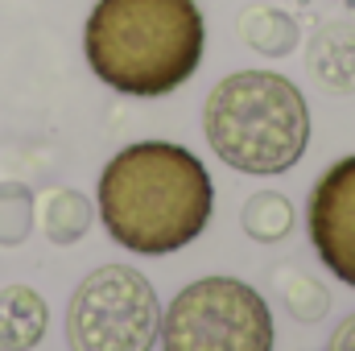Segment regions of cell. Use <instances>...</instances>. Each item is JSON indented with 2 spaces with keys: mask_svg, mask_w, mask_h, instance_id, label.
I'll use <instances>...</instances> for the list:
<instances>
[{
  "mask_svg": "<svg viewBox=\"0 0 355 351\" xmlns=\"http://www.w3.org/2000/svg\"><path fill=\"white\" fill-rule=\"evenodd\" d=\"M327 351H355V314H347V318L335 327V335H331Z\"/></svg>",
  "mask_w": 355,
  "mask_h": 351,
  "instance_id": "4fadbf2b",
  "label": "cell"
},
{
  "mask_svg": "<svg viewBox=\"0 0 355 351\" xmlns=\"http://www.w3.org/2000/svg\"><path fill=\"white\" fill-rule=\"evenodd\" d=\"M46 236L54 244H75L91 228V203L79 190H54L46 194Z\"/></svg>",
  "mask_w": 355,
  "mask_h": 351,
  "instance_id": "30bf717a",
  "label": "cell"
},
{
  "mask_svg": "<svg viewBox=\"0 0 355 351\" xmlns=\"http://www.w3.org/2000/svg\"><path fill=\"white\" fill-rule=\"evenodd\" d=\"M202 128L223 166L240 174H285L310 145V108L277 71H236L211 87Z\"/></svg>",
  "mask_w": 355,
  "mask_h": 351,
  "instance_id": "3957f363",
  "label": "cell"
},
{
  "mask_svg": "<svg viewBox=\"0 0 355 351\" xmlns=\"http://www.w3.org/2000/svg\"><path fill=\"white\" fill-rule=\"evenodd\" d=\"M162 335V302L145 273L103 264L83 277L67 306L71 351H153Z\"/></svg>",
  "mask_w": 355,
  "mask_h": 351,
  "instance_id": "5b68a950",
  "label": "cell"
},
{
  "mask_svg": "<svg viewBox=\"0 0 355 351\" xmlns=\"http://www.w3.org/2000/svg\"><path fill=\"white\" fill-rule=\"evenodd\" d=\"M207 21L194 0H95L83 54L99 83L157 99L178 91L202 62Z\"/></svg>",
  "mask_w": 355,
  "mask_h": 351,
  "instance_id": "7a4b0ae2",
  "label": "cell"
},
{
  "mask_svg": "<svg viewBox=\"0 0 355 351\" xmlns=\"http://www.w3.org/2000/svg\"><path fill=\"white\" fill-rule=\"evenodd\" d=\"M310 71L322 91L347 95L355 91V29L352 25H322L310 42Z\"/></svg>",
  "mask_w": 355,
  "mask_h": 351,
  "instance_id": "ba28073f",
  "label": "cell"
},
{
  "mask_svg": "<svg viewBox=\"0 0 355 351\" xmlns=\"http://www.w3.org/2000/svg\"><path fill=\"white\" fill-rule=\"evenodd\" d=\"M50 306L29 285H4L0 289V351H33L46 339Z\"/></svg>",
  "mask_w": 355,
  "mask_h": 351,
  "instance_id": "52a82bcc",
  "label": "cell"
},
{
  "mask_svg": "<svg viewBox=\"0 0 355 351\" xmlns=\"http://www.w3.org/2000/svg\"><path fill=\"white\" fill-rule=\"evenodd\" d=\"M207 166L170 141L120 149L99 174V219L107 236L141 257H170L194 244L211 219Z\"/></svg>",
  "mask_w": 355,
  "mask_h": 351,
  "instance_id": "6da1fadb",
  "label": "cell"
},
{
  "mask_svg": "<svg viewBox=\"0 0 355 351\" xmlns=\"http://www.w3.org/2000/svg\"><path fill=\"white\" fill-rule=\"evenodd\" d=\"M306 223L322 264L355 289V157L335 162L314 182Z\"/></svg>",
  "mask_w": 355,
  "mask_h": 351,
  "instance_id": "8992f818",
  "label": "cell"
},
{
  "mask_svg": "<svg viewBox=\"0 0 355 351\" xmlns=\"http://www.w3.org/2000/svg\"><path fill=\"white\" fill-rule=\"evenodd\" d=\"M240 37L268 58H285L297 46V21L281 8H248L240 17Z\"/></svg>",
  "mask_w": 355,
  "mask_h": 351,
  "instance_id": "9c48e42d",
  "label": "cell"
},
{
  "mask_svg": "<svg viewBox=\"0 0 355 351\" xmlns=\"http://www.w3.org/2000/svg\"><path fill=\"white\" fill-rule=\"evenodd\" d=\"M33 228V194L17 182L0 186V244H21Z\"/></svg>",
  "mask_w": 355,
  "mask_h": 351,
  "instance_id": "7c38bea8",
  "label": "cell"
},
{
  "mask_svg": "<svg viewBox=\"0 0 355 351\" xmlns=\"http://www.w3.org/2000/svg\"><path fill=\"white\" fill-rule=\"evenodd\" d=\"M166 351H272L268 302L240 277H202L162 314Z\"/></svg>",
  "mask_w": 355,
  "mask_h": 351,
  "instance_id": "277c9868",
  "label": "cell"
},
{
  "mask_svg": "<svg viewBox=\"0 0 355 351\" xmlns=\"http://www.w3.org/2000/svg\"><path fill=\"white\" fill-rule=\"evenodd\" d=\"M289 228H293V207L277 190H261V194L248 198V207H244V232L252 240L277 244V240L289 236Z\"/></svg>",
  "mask_w": 355,
  "mask_h": 351,
  "instance_id": "8fae6325",
  "label": "cell"
}]
</instances>
